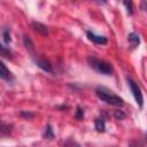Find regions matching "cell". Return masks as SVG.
Returning a JSON list of instances; mask_svg holds the SVG:
<instances>
[{"label": "cell", "mask_w": 147, "mask_h": 147, "mask_svg": "<svg viewBox=\"0 0 147 147\" xmlns=\"http://www.w3.org/2000/svg\"><path fill=\"white\" fill-rule=\"evenodd\" d=\"M86 36H87V38H88L91 41H93V42H95V44H99V45L107 44V41H108L105 36H100V34H96V33L91 32V31H87V32H86Z\"/></svg>", "instance_id": "4"}, {"label": "cell", "mask_w": 147, "mask_h": 147, "mask_svg": "<svg viewBox=\"0 0 147 147\" xmlns=\"http://www.w3.org/2000/svg\"><path fill=\"white\" fill-rule=\"evenodd\" d=\"M0 78L5 79V80H10L11 79V74L10 71L7 69V67L0 61Z\"/></svg>", "instance_id": "7"}, {"label": "cell", "mask_w": 147, "mask_h": 147, "mask_svg": "<svg viewBox=\"0 0 147 147\" xmlns=\"http://www.w3.org/2000/svg\"><path fill=\"white\" fill-rule=\"evenodd\" d=\"M2 36H3V40L6 44H9L11 41V38H10V31L8 28H5L3 29V32H2Z\"/></svg>", "instance_id": "14"}, {"label": "cell", "mask_w": 147, "mask_h": 147, "mask_svg": "<svg viewBox=\"0 0 147 147\" xmlns=\"http://www.w3.org/2000/svg\"><path fill=\"white\" fill-rule=\"evenodd\" d=\"M11 126L8 125V124H3L0 122V137H5V136H8L10 134L11 132Z\"/></svg>", "instance_id": "10"}, {"label": "cell", "mask_w": 147, "mask_h": 147, "mask_svg": "<svg viewBox=\"0 0 147 147\" xmlns=\"http://www.w3.org/2000/svg\"><path fill=\"white\" fill-rule=\"evenodd\" d=\"M87 62H88L90 67L93 68L99 74H102V75H111L113 74V67L110 65V63H108L103 60H100L94 56H88Z\"/></svg>", "instance_id": "2"}, {"label": "cell", "mask_w": 147, "mask_h": 147, "mask_svg": "<svg viewBox=\"0 0 147 147\" xmlns=\"http://www.w3.org/2000/svg\"><path fill=\"white\" fill-rule=\"evenodd\" d=\"M126 80H127V85L130 86V90H131V92H132V94H133V96H134V99H136L137 105L141 108V107H142V103H144V98H142V93H141L140 87L138 86V84H137L133 79L127 78Z\"/></svg>", "instance_id": "3"}, {"label": "cell", "mask_w": 147, "mask_h": 147, "mask_svg": "<svg viewBox=\"0 0 147 147\" xmlns=\"http://www.w3.org/2000/svg\"><path fill=\"white\" fill-rule=\"evenodd\" d=\"M114 117H115L116 119H118V121H119V119L122 121V119H125L126 115H125L122 110H115V111H114Z\"/></svg>", "instance_id": "15"}, {"label": "cell", "mask_w": 147, "mask_h": 147, "mask_svg": "<svg viewBox=\"0 0 147 147\" xmlns=\"http://www.w3.org/2000/svg\"><path fill=\"white\" fill-rule=\"evenodd\" d=\"M84 117V109L82 107H77V110H76V118L77 119H82Z\"/></svg>", "instance_id": "18"}, {"label": "cell", "mask_w": 147, "mask_h": 147, "mask_svg": "<svg viewBox=\"0 0 147 147\" xmlns=\"http://www.w3.org/2000/svg\"><path fill=\"white\" fill-rule=\"evenodd\" d=\"M94 126H95V130H96L98 132H105V129H106V122H105V118H103L102 116H99V117L95 119Z\"/></svg>", "instance_id": "9"}, {"label": "cell", "mask_w": 147, "mask_h": 147, "mask_svg": "<svg viewBox=\"0 0 147 147\" xmlns=\"http://www.w3.org/2000/svg\"><path fill=\"white\" fill-rule=\"evenodd\" d=\"M21 115H22V116H24V117H26V118H29V117H32V116H33V114H31V113H24V111H22V113H21Z\"/></svg>", "instance_id": "19"}, {"label": "cell", "mask_w": 147, "mask_h": 147, "mask_svg": "<svg viewBox=\"0 0 147 147\" xmlns=\"http://www.w3.org/2000/svg\"><path fill=\"white\" fill-rule=\"evenodd\" d=\"M95 94L99 99H101L102 101H105L108 105L111 106H116V107H123L124 106V100L122 98H119L116 94L110 93L109 91H107L103 87H98L95 90Z\"/></svg>", "instance_id": "1"}, {"label": "cell", "mask_w": 147, "mask_h": 147, "mask_svg": "<svg viewBox=\"0 0 147 147\" xmlns=\"http://www.w3.org/2000/svg\"><path fill=\"white\" fill-rule=\"evenodd\" d=\"M23 42H24V46L28 48V49H33V42H32V40H31V38L30 37H28V36H23Z\"/></svg>", "instance_id": "13"}, {"label": "cell", "mask_w": 147, "mask_h": 147, "mask_svg": "<svg viewBox=\"0 0 147 147\" xmlns=\"http://www.w3.org/2000/svg\"><path fill=\"white\" fill-rule=\"evenodd\" d=\"M130 147H133V146H132V145H131V146H130Z\"/></svg>", "instance_id": "20"}, {"label": "cell", "mask_w": 147, "mask_h": 147, "mask_svg": "<svg viewBox=\"0 0 147 147\" xmlns=\"http://www.w3.org/2000/svg\"><path fill=\"white\" fill-rule=\"evenodd\" d=\"M123 3H124V6L126 7L127 14H129V15H132V13H133V9H132V2H131V1H124Z\"/></svg>", "instance_id": "17"}, {"label": "cell", "mask_w": 147, "mask_h": 147, "mask_svg": "<svg viewBox=\"0 0 147 147\" xmlns=\"http://www.w3.org/2000/svg\"><path fill=\"white\" fill-rule=\"evenodd\" d=\"M63 147H80V146H79V144H77L75 140L69 139V140H67V141L63 144Z\"/></svg>", "instance_id": "16"}, {"label": "cell", "mask_w": 147, "mask_h": 147, "mask_svg": "<svg viewBox=\"0 0 147 147\" xmlns=\"http://www.w3.org/2000/svg\"><path fill=\"white\" fill-rule=\"evenodd\" d=\"M0 55L6 57V59H13V55H11V52L3 45L0 44Z\"/></svg>", "instance_id": "11"}, {"label": "cell", "mask_w": 147, "mask_h": 147, "mask_svg": "<svg viewBox=\"0 0 147 147\" xmlns=\"http://www.w3.org/2000/svg\"><path fill=\"white\" fill-rule=\"evenodd\" d=\"M34 63H36L40 69H42V70L46 71V72H52V71H53V67H52L51 62L47 61V60H45V59L37 57V59H34Z\"/></svg>", "instance_id": "5"}, {"label": "cell", "mask_w": 147, "mask_h": 147, "mask_svg": "<svg viewBox=\"0 0 147 147\" xmlns=\"http://www.w3.org/2000/svg\"><path fill=\"white\" fill-rule=\"evenodd\" d=\"M31 25H32V28H33V30H36L37 32H39L40 34H47L48 33V29H47V26L46 25H44L42 23H40V22H36V21H33L32 23H31Z\"/></svg>", "instance_id": "6"}, {"label": "cell", "mask_w": 147, "mask_h": 147, "mask_svg": "<svg viewBox=\"0 0 147 147\" xmlns=\"http://www.w3.org/2000/svg\"><path fill=\"white\" fill-rule=\"evenodd\" d=\"M44 137H45L46 139H53V138H54V132H53V129H52V126H51L49 124L45 127Z\"/></svg>", "instance_id": "12"}, {"label": "cell", "mask_w": 147, "mask_h": 147, "mask_svg": "<svg viewBox=\"0 0 147 147\" xmlns=\"http://www.w3.org/2000/svg\"><path fill=\"white\" fill-rule=\"evenodd\" d=\"M127 40H129L130 45H131L133 48L137 47V46L140 44V37H139V34L136 33V32H131V33L129 34V37H127Z\"/></svg>", "instance_id": "8"}]
</instances>
